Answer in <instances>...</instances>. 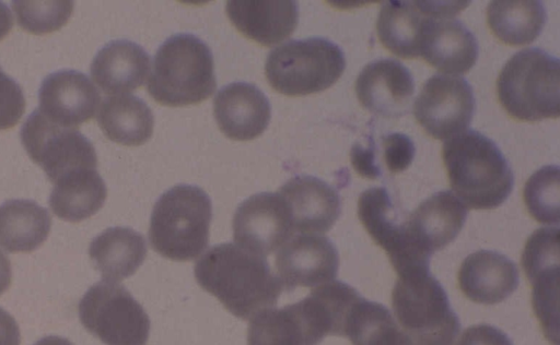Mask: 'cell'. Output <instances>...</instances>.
<instances>
[{"label":"cell","instance_id":"obj_1","mask_svg":"<svg viewBox=\"0 0 560 345\" xmlns=\"http://www.w3.org/2000/svg\"><path fill=\"white\" fill-rule=\"evenodd\" d=\"M194 273L202 289L243 320L271 308L282 292L264 257L231 242L211 247L196 261Z\"/></svg>","mask_w":560,"mask_h":345},{"label":"cell","instance_id":"obj_2","mask_svg":"<svg viewBox=\"0 0 560 345\" xmlns=\"http://www.w3.org/2000/svg\"><path fill=\"white\" fill-rule=\"evenodd\" d=\"M442 158L456 197L475 210H491L511 194L514 175L498 145L475 130L447 139Z\"/></svg>","mask_w":560,"mask_h":345},{"label":"cell","instance_id":"obj_3","mask_svg":"<svg viewBox=\"0 0 560 345\" xmlns=\"http://www.w3.org/2000/svg\"><path fill=\"white\" fill-rule=\"evenodd\" d=\"M217 87L210 48L191 34H176L158 49L148 92L159 104L179 107L201 103Z\"/></svg>","mask_w":560,"mask_h":345},{"label":"cell","instance_id":"obj_4","mask_svg":"<svg viewBox=\"0 0 560 345\" xmlns=\"http://www.w3.org/2000/svg\"><path fill=\"white\" fill-rule=\"evenodd\" d=\"M212 204L199 187L177 185L155 202L149 228L150 245L173 261H190L208 246Z\"/></svg>","mask_w":560,"mask_h":345},{"label":"cell","instance_id":"obj_5","mask_svg":"<svg viewBox=\"0 0 560 345\" xmlns=\"http://www.w3.org/2000/svg\"><path fill=\"white\" fill-rule=\"evenodd\" d=\"M559 68V59L540 48H526L514 53L497 80L500 104L511 117L522 121L558 118Z\"/></svg>","mask_w":560,"mask_h":345},{"label":"cell","instance_id":"obj_6","mask_svg":"<svg viewBox=\"0 0 560 345\" xmlns=\"http://www.w3.org/2000/svg\"><path fill=\"white\" fill-rule=\"evenodd\" d=\"M392 306L412 345H453L460 331L446 292L429 269L398 275Z\"/></svg>","mask_w":560,"mask_h":345},{"label":"cell","instance_id":"obj_7","mask_svg":"<svg viewBox=\"0 0 560 345\" xmlns=\"http://www.w3.org/2000/svg\"><path fill=\"white\" fill-rule=\"evenodd\" d=\"M327 335L342 336V323L337 300L319 285L295 304L253 317L247 345H316Z\"/></svg>","mask_w":560,"mask_h":345},{"label":"cell","instance_id":"obj_8","mask_svg":"<svg viewBox=\"0 0 560 345\" xmlns=\"http://www.w3.org/2000/svg\"><path fill=\"white\" fill-rule=\"evenodd\" d=\"M346 68L342 49L323 37L289 40L272 49L265 74L270 86L287 96H303L327 90Z\"/></svg>","mask_w":560,"mask_h":345},{"label":"cell","instance_id":"obj_9","mask_svg":"<svg viewBox=\"0 0 560 345\" xmlns=\"http://www.w3.org/2000/svg\"><path fill=\"white\" fill-rule=\"evenodd\" d=\"M83 326L105 345H144L150 319L142 306L120 284L92 285L79 304Z\"/></svg>","mask_w":560,"mask_h":345},{"label":"cell","instance_id":"obj_10","mask_svg":"<svg viewBox=\"0 0 560 345\" xmlns=\"http://www.w3.org/2000/svg\"><path fill=\"white\" fill-rule=\"evenodd\" d=\"M20 136L30 158L52 183L74 171L97 167L90 140L75 128L50 121L38 108L24 121Z\"/></svg>","mask_w":560,"mask_h":345},{"label":"cell","instance_id":"obj_11","mask_svg":"<svg viewBox=\"0 0 560 345\" xmlns=\"http://www.w3.org/2000/svg\"><path fill=\"white\" fill-rule=\"evenodd\" d=\"M475 109L474 92L467 80L438 73L424 82L413 114L427 134L447 140L468 129Z\"/></svg>","mask_w":560,"mask_h":345},{"label":"cell","instance_id":"obj_12","mask_svg":"<svg viewBox=\"0 0 560 345\" xmlns=\"http://www.w3.org/2000/svg\"><path fill=\"white\" fill-rule=\"evenodd\" d=\"M358 216L371 238L382 247L397 272L428 267L430 258L413 247L399 223L387 190L373 187L363 191L358 200Z\"/></svg>","mask_w":560,"mask_h":345},{"label":"cell","instance_id":"obj_13","mask_svg":"<svg viewBox=\"0 0 560 345\" xmlns=\"http://www.w3.org/2000/svg\"><path fill=\"white\" fill-rule=\"evenodd\" d=\"M293 233L288 206L279 193L261 192L247 198L233 217L237 246L261 257L280 248Z\"/></svg>","mask_w":560,"mask_h":345},{"label":"cell","instance_id":"obj_14","mask_svg":"<svg viewBox=\"0 0 560 345\" xmlns=\"http://www.w3.org/2000/svg\"><path fill=\"white\" fill-rule=\"evenodd\" d=\"M465 4L454 1H385L376 22L378 39L398 57L417 58L425 22L432 16L454 17Z\"/></svg>","mask_w":560,"mask_h":345},{"label":"cell","instance_id":"obj_15","mask_svg":"<svg viewBox=\"0 0 560 345\" xmlns=\"http://www.w3.org/2000/svg\"><path fill=\"white\" fill-rule=\"evenodd\" d=\"M278 279L287 292L298 286L316 287L334 281L339 267L335 245L325 236L299 234L291 236L275 260Z\"/></svg>","mask_w":560,"mask_h":345},{"label":"cell","instance_id":"obj_16","mask_svg":"<svg viewBox=\"0 0 560 345\" xmlns=\"http://www.w3.org/2000/svg\"><path fill=\"white\" fill-rule=\"evenodd\" d=\"M361 105L384 118H399L410 110L415 81L398 60L383 58L368 63L355 81Z\"/></svg>","mask_w":560,"mask_h":345},{"label":"cell","instance_id":"obj_17","mask_svg":"<svg viewBox=\"0 0 560 345\" xmlns=\"http://www.w3.org/2000/svg\"><path fill=\"white\" fill-rule=\"evenodd\" d=\"M38 100V110L47 119L75 128L94 117L101 96L84 73L67 69L52 72L43 80Z\"/></svg>","mask_w":560,"mask_h":345},{"label":"cell","instance_id":"obj_18","mask_svg":"<svg viewBox=\"0 0 560 345\" xmlns=\"http://www.w3.org/2000/svg\"><path fill=\"white\" fill-rule=\"evenodd\" d=\"M467 214V206L452 191H439L405 221L407 236L418 250L431 257L457 237Z\"/></svg>","mask_w":560,"mask_h":345},{"label":"cell","instance_id":"obj_19","mask_svg":"<svg viewBox=\"0 0 560 345\" xmlns=\"http://www.w3.org/2000/svg\"><path fill=\"white\" fill-rule=\"evenodd\" d=\"M284 200L294 231L323 234L338 219L341 201L335 188L313 176H295L278 192Z\"/></svg>","mask_w":560,"mask_h":345},{"label":"cell","instance_id":"obj_20","mask_svg":"<svg viewBox=\"0 0 560 345\" xmlns=\"http://www.w3.org/2000/svg\"><path fill=\"white\" fill-rule=\"evenodd\" d=\"M213 114L220 130L230 139L249 141L268 127L271 107L254 84L234 82L222 87L213 100Z\"/></svg>","mask_w":560,"mask_h":345},{"label":"cell","instance_id":"obj_21","mask_svg":"<svg viewBox=\"0 0 560 345\" xmlns=\"http://www.w3.org/2000/svg\"><path fill=\"white\" fill-rule=\"evenodd\" d=\"M420 56L440 71L464 74L477 61L478 41L462 21L432 16L423 27Z\"/></svg>","mask_w":560,"mask_h":345},{"label":"cell","instance_id":"obj_22","mask_svg":"<svg viewBox=\"0 0 560 345\" xmlns=\"http://www.w3.org/2000/svg\"><path fill=\"white\" fill-rule=\"evenodd\" d=\"M225 12L247 38L273 46L288 38L299 22V7L292 0H230Z\"/></svg>","mask_w":560,"mask_h":345},{"label":"cell","instance_id":"obj_23","mask_svg":"<svg viewBox=\"0 0 560 345\" xmlns=\"http://www.w3.org/2000/svg\"><path fill=\"white\" fill-rule=\"evenodd\" d=\"M516 264L508 257L491 250L469 254L458 271L463 294L477 304L494 305L503 301L517 288Z\"/></svg>","mask_w":560,"mask_h":345},{"label":"cell","instance_id":"obj_24","mask_svg":"<svg viewBox=\"0 0 560 345\" xmlns=\"http://www.w3.org/2000/svg\"><path fill=\"white\" fill-rule=\"evenodd\" d=\"M149 68L150 57L140 45L117 39L97 51L91 63V75L104 93L120 95L140 87Z\"/></svg>","mask_w":560,"mask_h":345},{"label":"cell","instance_id":"obj_25","mask_svg":"<svg viewBox=\"0 0 560 345\" xmlns=\"http://www.w3.org/2000/svg\"><path fill=\"white\" fill-rule=\"evenodd\" d=\"M89 255L105 281L131 276L147 255L144 237L128 227H109L90 243Z\"/></svg>","mask_w":560,"mask_h":345},{"label":"cell","instance_id":"obj_26","mask_svg":"<svg viewBox=\"0 0 560 345\" xmlns=\"http://www.w3.org/2000/svg\"><path fill=\"white\" fill-rule=\"evenodd\" d=\"M51 218L33 200L13 199L0 204V247L8 252H31L48 237Z\"/></svg>","mask_w":560,"mask_h":345},{"label":"cell","instance_id":"obj_27","mask_svg":"<svg viewBox=\"0 0 560 345\" xmlns=\"http://www.w3.org/2000/svg\"><path fill=\"white\" fill-rule=\"evenodd\" d=\"M49 195L52 213L67 222H81L104 204L107 189L96 168L74 171L54 183Z\"/></svg>","mask_w":560,"mask_h":345},{"label":"cell","instance_id":"obj_28","mask_svg":"<svg viewBox=\"0 0 560 345\" xmlns=\"http://www.w3.org/2000/svg\"><path fill=\"white\" fill-rule=\"evenodd\" d=\"M97 123L110 141L136 146L151 138L154 119L150 107L141 98L120 94L102 102Z\"/></svg>","mask_w":560,"mask_h":345},{"label":"cell","instance_id":"obj_29","mask_svg":"<svg viewBox=\"0 0 560 345\" xmlns=\"http://www.w3.org/2000/svg\"><path fill=\"white\" fill-rule=\"evenodd\" d=\"M547 21L545 5L538 0H494L487 7V22L498 39L511 46L534 41Z\"/></svg>","mask_w":560,"mask_h":345},{"label":"cell","instance_id":"obj_30","mask_svg":"<svg viewBox=\"0 0 560 345\" xmlns=\"http://www.w3.org/2000/svg\"><path fill=\"white\" fill-rule=\"evenodd\" d=\"M346 336L352 345H412L386 307L363 297L350 312Z\"/></svg>","mask_w":560,"mask_h":345},{"label":"cell","instance_id":"obj_31","mask_svg":"<svg viewBox=\"0 0 560 345\" xmlns=\"http://www.w3.org/2000/svg\"><path fill=\"white\" fill-rule=\"evenodd\" d=\"M523 198L528 213L538 223L559 224V167L544 166L526 181Z\"/></svg>","mask_w":560,"mask_h":345},{"label":"cell","instance_id":"obj_32","mask_svg":"<svg viewBox=\"0 0 560 345\" xmlns=\"http://www.w3.org/2000/svg\"><path fill=\"white\" fill-rule=\"evenodd\" d=\"M18 24L26 32L40 35L61 28L73 12V1H13Z\"/></svg>","mask_w":560,"mask_h":345},{"label":"cell","instance_id":"obj_33","mask_svg":"<svg viewBox=\"0 0 560 345\" xmlns=\"http://www.w3.org/2000/svg\"><path fill=\"white\" fill-rule=\"evenodd\" d=\"M522 266L527 279L559 270V228L541 227L527 239L523 253Z\"/></svg>","mask_w":560,"mask_h":345},{"label":"cell","instance_id":"obj_34","mask_svg":"<svg viewBox=\"0 0 560 345\" xmlns=\"http://www.w3.org/2000/svg\"><path fill=\"white\" fill-rule=\"evenodd\" d=\"M25 110L21 86L0 68V130L14 127Z\"/></svg>","mask_w":560,"mask_h":345},{"label":"cell","instance_id":"obj_35","mask_svg":"<svg viewBox=\"0 0 560 345\" xmlns=\"http://www.w3.org/2000/svg\"><path fill=\"white\" fill-rule=\"evenodd\" d=\"M383 158L390 172L406 170L413 160L416 147L412 140L402 133H388L382 138Z\"/></svg>","mask_w":560,"mask_h":345},{"label":"cell","instance_id":"obj_36","mask_svg":"<svg viewBox=\"0 0 560 345\" xmlns=\"http://www.w3.org/2000/svg\"><path fill=\"white\" fill-rule=\"evenodd\" d=\"M350 160L354 170L368 179H376L382 175L375 154V144L372 138L368 145L354 143L350 151Z\"/></svg>","mask_w":560,"mask_h":345},{"label":"cell","instance_id":"obj_37","mask_svg":"<svg viewBox=\"0 0 560 345\" xmlns=\"http://www.w3.org/2000/svg\"><path fill=\"white\" fill-rule=\"evenodd\" d=\"M457 345H513L501 330L489 324H477L467 328Z\"/></svg>","mask_w":560,"mask_h":345},{"label":"cell","instance_id":"obj_38","mask_svg":"<svg viewBox=\"0 0 560 345\" xmlns=\"http://www.w3.org/2000/svg\"><path fill=\"white\" fill-rule=\"evenodd\" d=\"M21 335L14 318L0 308V345H20Z\"/></svg>","mask_w":560,"mask_h":345},{"label":"cell","instance_id":"obj_39","mask_svg":"<svg viewBox=\"0 0 560 345\" xmlns=\"http://www.w3.org/2000/svg\"><path fill=\"white\" fill-rule=\"evenodd\" d=\"M12 279V269L7 255L0 251V295L10 286Z\"/></svg>","mask_w":560,"mask_h":345},{"label":"cell","instance_id":"obj_40","mask_svg":"<svg viewBox=\"0 0 560 345\" xmlns=\"http://www.w3.org/2000/svg\"><path fill=\"white\" fill-rule=\"evenodd\" d=\"M13 26V17L10 9L0 1V40H2Z\"/></svg>","mask_w":560,"mask_h":345},{"label":"cell","instance_id":"obj_41","mask_svg":"<svg viewBox=\"0 0 560 345\" xmlns=\"http://www.w3.org/2000/svg\"><path fill=\"white\" fill-rule=\"evenodd\" d=\"M34 345H73L70 341L67 338L60 337V336H46L37 341Z\"/></svg>","mask_w":560,"mask_h":345}]
</instances>
